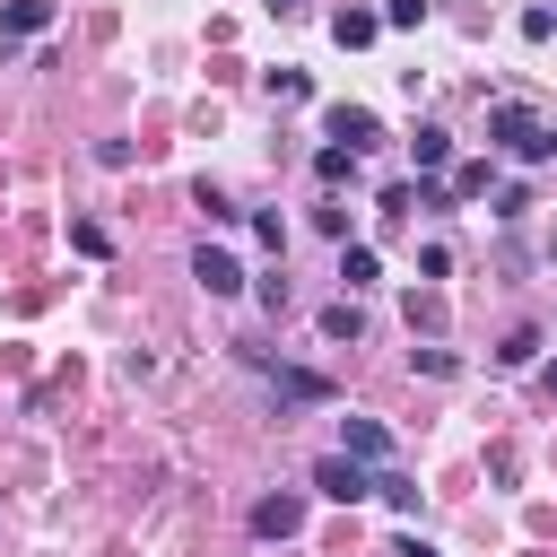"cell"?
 Instances as JSON below:
<instances>
[{"mask_svg": "<svg viewBox=\"0 0 557 557\" xmlns=\"http://www.w3.org/2000/svg\"><path fill=\"white\" fill-rule=\"evenodd\" d=\"M487 139H496L505 157H522V165L557 157V122H540L531 104H487Z\"/></svg>", "mask_w": 557, "mask_h": 557, "instance_id": "obj_1", "label": "cell"}, {"mask_svg": "<svg viewBox=\"0 0 557 557\" xmlns=\"http://www.w3.org/2000/svg\"><path fill=\"white\" fill-rule=\"evenodd\" d=\"M313 487H322L331 505H357V496H374V470L348 461V453H322V461H313Z\"/></svg>", "mask_w": 557, "mask_h": 557, "instance_id": "obj_2", "label": "cell"}, {"mask_svg": "<svg viewBox=\"0 0 557 557\" xmlns=\"http://www.w3.org/2000/svg\"><path fill=\"white\" fill-rule=\"evenodd\" d=\"M191 278H200L209 296H244V261H235V252H218V244H200V252H191Z\"/></svg>", "mask_w": 557, "mask_h": 557, "instance_id": "obj_3", "label": "cell"}, {"mask_svg": "<svg viewBox=\"0 0 557 557\" xmlns=\"http://www.w3.org/2000/svg\"><path fill=\"white\" fill-rule=\"evenodd\" d=\"M322 131H331V139H339V148H357V157H366V148H374V139H383V131H374V113H366V104H331V113H322Z\"/></svg>", "mask_w": 557, "mask_h": 557, "instance_id": "obj_4", "label": "cell"}, {"mask_svg": "<svg viewBox=\"0 0 557 557\" xmlns=\"http://www.w3.org/2000/svg\"><path fill=\"white\" fill-rule=\"evenodd\" d=\"M339 453H348V461H392V435H383L374 418L348 409V418H339Z\"/></svg>", "mask_w": 557, "mask_h": 557, "instance_id": "obj_5", "label": "cell"}, {"mask_svg": "<svg viewBox=\"0 0 557 557\" xmlns=\"http://www.w3.org/2000/svg\"><path fill=\"white\" fill-rule=\"evenodd\" d=\"M252 531H261V540H296V531H305V496H261V505H252Z\"/></svg>", "mask_w": 557, "mask_h": 557, "instance_id": "obj_6", "label": "cell"}, {"mask_svg": "<svg viewBox=\"0 0 557 557\" xmlns=\"http://www.w3.org/2000/svg\"><path fill=\"white\" fill-rule=\"evenodd\" d=\"M44 26H52V0H9V9H0V52H17V44L44 35Z\"/></svg>", "mask_w": 557, "mask_h": 557, "instance_id": "obj_7", "label": "cell"}, {"mask_svg": "<svg viewBox=\"0 0 557 557\" xmlns=\"http://www.w3.org/2000/svg\"><path fill=\"white\" fill-rule=\"evenodd\" d=\"M261 374H270L278 400H331V383H322L313 366H270V357H261Z\"/></svg>", "mask_w": 557, "mask_h": 557, "instance_id": "obj_8", "label": "cell"}, {"mask_svg": "<svg viewBox=\"0 0 557 557\" xmlns=\"http://www.w3.org/2000/svg\"><path fill=\"white\" fill-rule=\"evenodd\" d=\"M374 35H383L374 9H339V17H331V44H339V52H357V44H374Z\"/></svg>", "mask_w": 557, "mask_h": 557, "instance_id": "obj_9", "label": "cell"}, {"mask_svg": "<svg viewBox=\"0 0 557 557\" xmlns=\"http://www.w3.org/2000/svg\"><path fill=\"white\" fill-rule=\"evenodd\" d=\"M409 157H418V174H435V165H453V131H435V122H418V139H409Z\"/></svg>", "mask_w": 557, "mask_h": 557, "instance_id": "obj_10", "label": "cell"}, {"mask_svg": "<svg viewBox=\"0 0 557 557\" xmlns=\"http://www.w3.org/2000/svg\"><path fill=\"white\" fill-rule=\"evenodd\" d=\"M374 496L400 505V513H418V479H409V470H374Z\"/></svg>", "mask_w": 557, "mask_h": 557, "instance_id": "obj_11", "label": "cell"}, {"mask_svg": "<svg viewBox=\"0 0 557 557\" xmlns=\"http://www.w3.org/2000/svg\"><path fill=\"white\" fill-rule=\"evenodd\" d=\"M357 331H366V313H357L348 296H339V305H322V339H357Z\"/></svg>", "mask_w": 557, "mask_h": 557, "instance_id": "obj_12", "label": "cell"}, {"mask_svg": "<svg viewBox=\"0 0 557 557\" xmlns=\"http://www.w3.org/2000/svg\"><path fill=\"white\" fill-rule=\"evenodd\" d=\"M374 270H383V261H374L366 244H348V252H339V278H348V287H374Z\"/></svg>", "mask_w": 557, "mask_h": 557, "instance_id": "obj_13", "label": "cell"}, {"mask_svg": "<svg viewBox=\"0 0 557 557\" xmlns=\"http://www.w3.org/2000/svg\"><path fill=\"white\" fill-rule=\"evenodd\" d=\"M409 366H418V374H435V383H444V374H461V357H453V348H435V339H426V348H409Z\"/></svg>", "mask_w": 557, "mask_h": 557, "instance_id": "obj_14", "label": "cell"}, {"mask_svg": "<svg viewBox=\"0 0 557 557\" xmlns=\"http://www.w3.org/2000/svg\"><path fill=\"white\" fill-rule=\"evenodd\" d=\"M270 96H278V104H305L313 78H305V70H270Z\"/></svg>", "mask_w": 557, "mask_h": 557, "instance_id": "obj_15", "label": "cell"}, {"mask_svg": "<svg viewBox=\"0 0 557 557\" xmlns=\"http://www.w3.org/2000/svg\"><path fill=\"white\" fill-rule=\"evenodd\" d=\"M313 174H322V183H348V174H357V148H322Z\"/></svg>", "mask_w": 557, "mask_h": 557, "instance_id": "obj_16", "label": "cell"}, {"mask_svg": "<svg viewBox=\"0 0 557 557\" xmlns=\"http://www.w3.org/2000/svg\"><path fill=\"white\" fill-rule=\"evenodd\" d=\"M409 331L435 339V331H444V296H409Z\"/></svg>", "mask_w": 557, "mask_h": 557, "instance_id": "obj_17", "label": "cell"}, {"mask_svg": "<svg viewBox=\"0 0 557 557\" xmlns=\"http://www.w3.org/2000/svg\"><path fill=\"white\" fill-rule=\"evenodd\" d=\"M487 183H496L487 165H461V174H453V200H487Z\"/></svg>", "mask_w": 557, "mask_h": 557, "instance_id": "obj_18", "label": "cell"}, {"mask_svg": "<svg viewBox=\"0 0 557 557\" xmlns=\"http://www.w3.org/2000/svg\"><path fill=\"white\" fill-rule=\"evenodd\" d=\"M191 200H200V209H209V218H218V226H226V218H244V209H235V200H226V191H218V183H191Z\"/></svg>", "mask_w": 557, "mask_h": 557, "instance_id": "obj_19", "label": "cell"}, {"mask_svg": "<svg viewBox=\"0 0 557 557\" xmlns=\"http://www.w3.org/2000/svg\"><path fill=\"white\" fill-rule=\"evenodd\" d=\"M70 244H78V252H113V235H104L96 218H70Z\"/></svg>", "mask_w": 557, "mask_h": 557, "instance_id": "obj_20", "label": "cell"}, {"mask_svg": "<svg viewBox=\"0 0 557 557\" xmlns=\"http://www.w3.org/2000/svg\"><path fill=\"white\" fill-rule=\"evenodd\" d=\"M496 357H505V366H531V357H540V331H513V339H505Z\"/></svg>", "mask_w": 557, "mask_h": 557, "instance_id": "obj_21", "label": "cell"}, {"mask_svg": "<svg viewBox=\"0 0 557 557\" xmlns=\"http://www.w3.org/2000/svg\"><path fill=\"white\" fill-rule=\"evenodd\" d=\"M426 17V0H383V26H418Z\"/></svg>", "mask_w": 557, "mask_h": 557, "instance_id": "obj_22", "label": "cell"}, {"mask_svg": "<svg viewBox=\"0 0 557 557\" xmlns=\"http://www.w3.org/2000/svg\"><path fill=\"white\" fill-rule=\"evenodd\" d=\"M400 557H444V548H426V540H400Z\"/></svg>", "mask_w": 557, "mask_h": 557, "instance_id": "obj_23", "label": "cell"}, {"mask_svg": "<svg viewBox=\"0 0 557 557\" xmlns=\"http://www.w3.org/2000/svg\"><path fill=\"white\" fill-rule=\"evenodd\" d=\"M270 9H278V17H296V9H305V0H270Z\"/></svg>", "mask_w": 557, "mask_h": 557, "instance_id": "obj_24", "label": "cell"}, {"mask_svg": "<svg viewBox=\"0 0 557 557\" xmlns=\"http://www.w3.org/2000/svg\"><path fill=\"white\" fill-rule=\"evenodd\" d=\"M548 392H557V366H548Z\"/></svg>", "mask_w": 557, "mask_h": 557, "instance_id": "obj_25", "label": "cell"}]
</instances>
